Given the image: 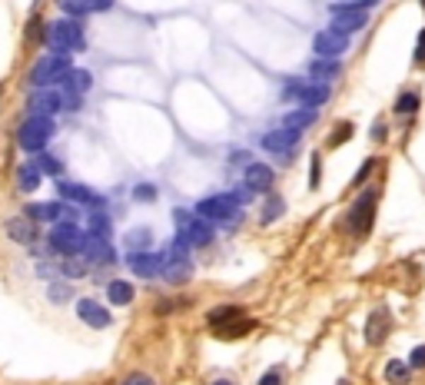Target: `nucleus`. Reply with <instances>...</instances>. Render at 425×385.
Instances as JSON below:
<instances>
[{
	"label": "nucleus",
	"mask_w": 425,
	"mask_h": 385,
	"mask_svg": "<svg viewBox=\"0 0 425 385\" xmlns=\"http://www.w3.org/2000/svg\"><path fill=\"white\" fill-rule=\"evenodd\" d=\"M412 66H419L422 70L425 66V27L419 30V40H415V50H412Z\"/></svg>",
	"instance_id": "37"
},
{
	"label": "nucleus",
	"mask_w": 425,
	"mask_h": 385,
	"mask_svg": "<svg viewBox=\"0 0 425 385\" xmlns=\"http://www.w3.org/2000/svg\"><path fill=\"white\" fill-rule=\"evenodd\" d=\"M260 143H262L266 153H273V156H293L296 146H299V130H289V126H283V130H269Z\"/></svg>",
	"instance_id": "12"
},
{
	"label": "nucleus",
	"mask_w": 425,
	"mask_h": 385,
	"mask_svg": "<svg viewBox=\"0 0 425 385\" xmlns=\"http://www.w3.org/2000/svg\"><path fill=\"white\" fill-rule=\"evenodd\" d=\"M197 213L209 223H240L243 220V206L229 193H219V196H206L197 203Z\"/></svg>",
	"instance_id": "5"
},
{
	"label": "nucleus",
	"mask_w": 425,
	"mask_h": 385,
	"mask_svg": "<svg viewBox=\"0 0 425 385\" xmlns=\"http://www.w3.org/2000/svg\"><path fill=\"white\" fill-rule=\"evenodd\" d=\"M133 283H127V279H113V283H107V299L113 302V306H130L133 302Z\"/></svg>",
	"instance_id": "25"
},
{
	"label": "nucleus",
	"mask_w": 425,
	"mask_h": 385,
	"mask_svg": "<svg viewBox=\"0 0 425 385\" xmlns=\"http://www.w3.org/2000/svg\"><path fill=\"white\" fill-rule=\"evenodd\" d=\"M349 136H352V123L339 120L336 126H332V133H329V146H339L342 140H349Z\"/></svg>",
	"instance_id": "34"
},
{
	"label": "nucleus",
	"mask_w": 425,
	"mask_h": 385,
	"mask_svg": "<svg viewBox=\"0 0 425 385\" xmlns=\"http://www.w3.org/2000/svg\"><path fill=\"white\" fill-rule=\"evenodd\" d=\"M120 385H153V379L150 375H143V372H133V375H127Z\"/></svg>",
	"instance_id": "43"
},
{
	"label": "nucleus",
	"mask_w": 425,
	"mask_h": 385,
	"mask_svg": "<svg viewBox=\"0 0 425 385\" xmlns=\"http://www.w3.org/2000/svg\"><path fill=\"white\" fill-rule=\"evenodd\" d=\"M66 299H74L70 286H66V283H54V286H50V302H57V306H60V302H66Z\"/></svg>",
	"instance_id": "38"
},
{
	"label": "nucleus",
	"mask_w": 425,
	"mask_h": 385,
	"mask_svg": "<svg viewBox=\"0 0 425 385\" xmlns=\"http://www.w3.org/2000/svg\"><path fill=\"white\" fill-rule=\"evenodd\" d=\"M176 220V230H180V236H183L190 246H209L213 242V226H209V220H203L199 213H186V209H176L173 213Z\"/></svg>",
	"instance_id": "6"
},
{
	"label": "nucleus",
	"mask_w": 425,
	"mask_h": 385,
	"mask_svg": "<svg viewBox=\"0 0 425 385\" xmlns=\"http://www.w3.org/2000/svg\"><path fill=\"white\" fill-rule=\"evenodd\" d=\"M339 73H342V66H339L336 60H329V57H319V60L309 64V77L316 80V83H329V80H336Z\"/></svg>",
	"instance_id": "24"
},
{
	"label": "nucleus",
	"mask_w": 425,
	"mask_h": 385,
	"mask_svg": "<svg viewBox=\"0 0 425 385\" xmlns=\"http://www.w3.org/2000/svg\"><path fill=\"white\" fill-rule=\"evenodd\" d=\"M66 107V97L60 87H37L30 93V117H54Z\"/></svg>",
	"instance_id": "10"
},
{
	"label": "nucleus",
	"mask_w": 425,
	"mask_h": 385,
	"mask_svg": "<svg viewBox=\"0 0 425 385\" xmlns=\"http://www.w3.org/2000/svg\"><path fill=\"white\" fill-rule=\"evenodd\" d=\"M127 263H130V269L140 276V279H156V276H163L166 253H150V249H143V253L127 256Z\"/></svg>",
	"instance_id": "13"
},
{
	"label": "nucleus",
	"mask_w": 425,
	"mask_h": 385,
	"mask_svg": "<svg viewBox=\"0 0 425 385\" xmlns=\"http://www.w3.org/2000/svg\"><path fill=\"white\" fill-rule=\"evenodd\" d=\"M113 4H117V0H60V7H64L70 17H83V13H107V11H113Z\"/></svg>",
	"instance_id": "22"
},
{
	"label": "nucleus",
	"mask_w": 425,
	"mask_h": 385,
	"mask_svg": "<svg viewBox=\"0 0 425 385\" xmlns=\"http://www.w3.org/2000/svg\"><path fill=\"white\" fill-rule=\"evenodd\" d=\"M83 263L87 266H103V263H113V249H110V239L103 236H90L87 232V242H83Z\"/></svg>",
	"instance_id": "17"
},
{
	"label": "nucleus",
	"mask_w": 425,
	"mask_h": 385,
	"mask_svg": "<svg viewBox=\"0 0 425 385\" xmlns=\"http://www.w3.org/2000/svg\"><path fill=\"white\" fill-rule=\"evenodd\" d=\"M123 242L130 246V253H143V249H146V246L153 242V232H150V230H130Z\"/></svg>",
	"instance_id": "31"
},
{
	"label": "nucleus",
	"mask_w": 425,
	"mask_h": 385,
	"mask_svg": "<svg viewBox=\"0 0 425 385\" xmlns=\"http://www.w3.org/2000/svg\"><path fill=\"white\" fill-rule=\"evenodd\" d=\"M375 166H379V160H366V163H362L359 177H356V186H362V183H366V177H369V173L375 170Z\"/></svg>",
	"instance_id": "42"
},
{
	"label": "nucleus",
	"mask_w": 425,
	"mask_h": 385,
	"mask_svg": "<svg viewBox=\"0 0 425 385\" xmlns=\"http://www.w3.org/2000/svg\"><path fill=\"white\" fill-rule=\"evenodd\" d=\"M90 236L110 239V216L107 213H90Z\"/></svg>",
	"instance_id": "33"
},
{
	"label": "nucleus",
	"mask_w": 425,
	"mask_h": 385,
	"mask_svg": "<svg viewBox=\"0 0 425 385\" xmlns=\"http://www.w3.org/2000/svg\"><path fill=\"white\" fill-rule=\"evenodd\" d=\"M329 17H332V20H329V30L346 33V37L356 33V30H362V27L369 23V11H356L352 4H342V0L329 7Z\"/></svg>",
	"instance_id": "9"
},
{
	"label": "nucleus",
	"mask_w": 425,
	"mask_h": 385,
	"mask_svg": "<svg viewBox=\"0 0 425 385\" xmlns=\"http://www.w3.org/2000/svg\"><path fill=\"white\" fill-rule=\"evenodd\" d=\"M385 336H389V312H385V309H375L369 316V326H366V339H369L372 345H379Z\"/></svg>",
	"instance_id": "23"
},
{
	"label": "nucleus",
	"mask_w": 425,
	"mask_h": 385,
	"mask_svg": "<svg viewBox=\"0 0 425 385\" xmlns=\"http://www.w3.org/2000/svg\"><path fill=\"white\" fill-rule=\"evenodd\" d=\"M23 216H30L33 223H74L76 213L66 203H33V206H27V213Z\"/></svg>",
	"instance_id": "11"
},
{
	"label": "nucleus",
	"mask_w": 425,
	"mask_h": 385,
	"mask_svg": "<svg viewBox=\"0 0 425 385\" xmlns=\"http://www.w3.org/2000/svg\"><path fill=\"white\" fill-rule=\"evenodd\" d=\"M70 66H74V64H70V54H50V57H44V60H37V64H33L27 83H30L33 90H37V87H57L60 77H64Z\"/></svg>",
	"instance_id": "4"
},
{
	"label": "nucleus",
	"mask_w": 425,
	"mask_h": 385,
	"mask_svg": "<svg viewBox=\"0 0 425 385\" xmlns=\"http://www.w3.org/2000/svg\"><path fill=\"white\" fill-rule=\"evenodd\" d=\"M385 382H392V385H405V382H409V362H399V359L385 362Z\"/></svg>",
	"instance_id": "29"
},
{
	"label": "nucleus",
	"mask_w": 425,
	"mask_h": 385,
	"mask_svg": "<svg viewBox=\"0 0 425 385\" xmlns=\"http://www.w3.org/2000/svg\"><path fill=\"white\" fill-rule=\"evenodd\" d=\"M57 87L64 90L66 97H83V93L93 87V77H90V70H76V66H70L64 77H60Z\"/></svg>",
	"instance_id": "19"
},
{
	"label": "nucleus",
	"mask_w": 425,
	"mask_h": 385,
	"mask_svg": "<svg viewBox=\"0 0 425 385\" xmlns=\"http://www.w3.org/2000/svg\"><path fill=\"white\" fill-rule=\"evenodd\" d=\"M17 186H21V193H33L40 186V170L33 163H21L17 166Z\"/></svg>",
	"instance_id": "27"
},
{
	"label": "nucleus",
	"mask_w": 425,
	"mask_h": 385,
	"mask_svg": "<svg viewBox=\"0 0 425 385\" xmlns=\"http://www.w3.org/2000/svg\"><path fill=\"white\" fill-rule=\"evenodd\" d=\"M313 50H316V57L336 60L339 54L349 50V37H346V33H336V30H319L316 37H313Z\"/></svg>",
	"instance_id": "14"
},
{
	"label": "nucleus",
	"mask_w": 425,
	"mask_h": 385,
	"mask_svg": "<svg viewBox=\"0 0 425 385\" xmlns=\"http://www.w3.org/2000/svg\"><path fill=\"white\" fill-rule=\"evenodd\" d=\"M190 276H193V266L186 256H176V253H166V266H163V279L170 286H183L190 283Z\"/></svg>",
	"instance_id": "20"
},
{
	"label": "nucleus",
	"mask_w": 425,
	"mask_h": 385,
	"mask_svg": "<svg viewBox=\"0 0 425 385\" xmlns=\"http://www.w3.org/2000/svg\"><path fill=\"white\" fill-rule=\"evenodd\" d=\"M422 7H425V0H422Z\"/></svg>",
	"instance_id": "45"
},
{
	"label": "nucleus",
	"mask_w": 425,
	"mask_h": 385,
	"mask_svg": "<svg viewBox=\"0 0 425 385\" xmlns=\"http://www.w3.org/2000/svg\"><path fill=\"white\" fill-rule=\"evenodd\" d=\"M260 385H286V379H283V372H279V369H269V372H262Z\"/></svg>",
	"instance_id": "41"
},
{
	"label": "nucleus",
	"mask_w": 425,
	"mask_h": 385,
	"mask_svg": "<svg viewBox=\"0 0 425 385\" xmlns=\"http://www.w3.org/2000/svg\"><path fill=\"white\" fill-rule=\"evenodd\" d=\"M33 166L40 170V177H60V160L57 156H50V153H37V160H33Z\"/></svg>",
	"instance_id": "30"
},
{
	"label": "nucleus",
	"mask_w": 425,
	"mask_h": 385,
	"mask_svg": "<svg viewBox=\"0 0 425 385\" xmlns=\"http://www.w3.org/2000/svg\"><path fill=\"white\" fill-rule=\"evenodd\" d=\"M7 236L13 242H21V246H33L40 239V226L30 216H13V220H7Z\"/></svg>",
	"instance_id": "16"
},
{
	"label": "nucleus",
	"mask_w": 425,
	"mask_h": 385,
	"mask_svg": "<svg viewBox=\"0 0 425 385\" xmlns=\"http://www.w3.org/2000/svg\"><path fill=\"white\" fill-rule=\"evenodd\" d=\"M279 216H283V199L273 196L266 206H262V223H273V220H279Z\"/></svg>",
	"instance_id": "36"
},
{
	"label": "nucleus",
	"mask_w": 425,
	"mask_h": 385,
	"mask_svg": "<svg viewBox=\"0 0 425 385\" xmlns=\"http://www.w3.org/2000/svg\"><path fill=\"white\" fill-rule=\"evenodd\" d=\"M273 166L266 163H246V173H243V186H250L252 193H266L273 186Z\"/></svg>",
	"instance_id": "18"
},
{
	"label": "nucleus",
	"mask_w": 425,
	"mask_h": 385,
	"mask_svg": "<svg viewBox=\"0 0 425 385\" xmlns=\"http://www.w3.org/2000/svg\"><path fill=\"white\" fill-rule=\"evenodd\" d=\"M309 166H313V170H309V189H316L319 179H322V156H319V150L309 156Z\"/></svg>",
	"instance_id": "35"
},
{
	"label": "nucleus",
	"mask_w": 425,
	"mask_h": 385,
	"mask_svg": "<svg viewBox=\"0 0 425 385\" xmlns=\"http://www.w3.org/2000/svg\"><path fill=\"white\" fill-rule=\"evenodd\" d=\"M316 107H296L293 113H289V117H286V126H289V130H299L303 133L305 126H313V123H316Z\"/></svg>",
	"instance_id": "26"
},
{
	"label": "nucleus",
	"mask_w": 425,
	"mask_h": 385,
	"mask_svg": "<svg viewBox=\"0 0 425 385\" xmlns=\"http://www.w3.org/2000/svg\"><path fill=\"white\" fill-rule=\"evenodd\" d=\"M83 242H87V232H80L76 223H57L50 232V249L60 256H80Z\"/></svg>",
	"instance_id": "8"
},
{
	"label": "nucleus",
	"mask_w": 425,
	"mask_h": 385,
	"mask_svg": "<svg viewBox=\"0 0 425 385\" xmlns=\"http://www.w3.org/2000/svg\"><path fill=\"white\" fill-rule=\"evenodd\" d=\"M419 103H422V100H419V93H399V97H395V113L412 117V113L419 110Z\"/></svg>",
	"instance_id": "32"
},
{
	"label": "nucleus",
	"mask_w": 425,
	"mask_h": 385,
	"mask_svg": "<svg viewBox=\"0 0 425 385\" xmlns=\"http://www.w3.org/2000/svg\"><path fill=\"white\" fill-rule=\"evenodd\" d=\"M243 312H240V306H219V309H213L206 316V322H209V329H223V326H229L233 319H240Z\"/></svg>",
	"instance_id": "28"
},
{
	"label": "nucleus",
	"mask_w": 425,
	"mask_h": 385,
	"mask_svg": "<svg viewBox=\"0 0 425 385\" xmlns=\"http://www.w3.org/2000/svg\"><path fill=\"white\" fill-rule=\"evenodd\" d=\"M375 203H379V193H375V189H362V196L356 199L349 206V213H346V230H349L356 239H362V236L372 230V223H375Z\"/></svg>",
	"instance_id": "3"
},
{
	"label": "nucleus",
	"mask_w": 425,
	"mask_h": 385,
	"mask_svg": "<svg viewBox=\"0 0 425 385\" xmlns=\"http://www.w3.org/2000/svg\"><path fill=\"white\" fill-rule=\"evenodd\" d=\"M54 117H27L17 130V143L27 153H44L47 143L54 140Z\"/></svg>",
	"instance_id": "2"
},
{
	"label": "nucleus",
	"mask_w": 425,
	"mask_h": 385,
	"mask_svg": "<svg viewBox=\"0 0 425 385\" xmlns=\"http://www.w3.org/2000/svg\"><path fill=\"white\" fill-rule=\"evenodd\" d=\"M133 199H136V203H153V199H156V189H153L150 183H140V186L133 189Z\"/></svg>",
	"instance_id": "39"
},
{
	"label": "nucleus",
	"mask_w": 425,
	"mask_h": 385,
	"mask_svg": "<svg viewBox=\"0 0 425 385\" xmlns=\"http://www.w3.org/2000/svg\"><path fill=\"white\" fill-rule=\"evenodd\" d=\"M283 97L286 100H293V103H299V107H322L329 100V87L326 83H316V80H289L286 83V90H283Z\"/></svg>",
	"instance_id": "7"
},
{
	"label": "nucleus",
	"mask_w": 425,
	"mask_h": 385,
	"mask_svg": "<svg viewBox=\"0 0 425 385\" xmlns=\"http://www.w3.org/2000/svg\"><path fill=\"white\" fill-rule=\"evenodd\" d=\"M409 369H425V345H415L409 355Z\"/></svg>",
	"instance_id": "40"
},
{
	"label": "nucleus",
	"mask_w": 425,
	"mask_h": 385,
	"mask_svg": "<svg viewBox=\"0 0 425 385\" xmlns=\"http://www.w3.org/2000/svg\"><path fill=\"white\" fill-rule=\"evenodd\" d=\"M76 316L87 322L90 329H107V326H113L107 306H100L97 299H76Z\"/></svg>",
	"instance_id": "15"
},
{
	"label": "nucleus",
	"mask_w": 425,
	"mask_h": 385,
	"mask_svg": "<svg viewBox=\"0 0 425 385\" xmlns=\"http://www.w3.org/2000/svg\"><path fill=\"white\" fill-rule=\"evenodd\" d=\"M60 196H64V203H80V206H100V203H103V199L90 186H83V183H60Z\"/></svg>",
	"instance_id": "21"
},
{
	"label": "nucleus",
	"mask_w": 425,
	"mask_h": 385,
	"mask_svg": "<svg viewBox=\"0 0 425 385\" xmlns=\"http://www.w3.org/2000/svg\"><path fill=\"white\" fill-rule=\"evenodd\" d=\"M44 40H47V47H50L54 54H76V50H83V47H87L83 27H80L76 20H70V17L50 23L47 33H44Z\"/></svg>",
	"instance_id": "1"
},
{
	"label": "nucleus",
	"mask_w": 425,
	"mask_h": 385,
	"mask_svg": "<svg viewBox=\"0 0 425 385\" xmlns=\"http://www.w3.org/2000/svg\"><path fill=\"white\" fill-rule=\"evenodd\" d=\"M216 385H229V382H216Z\"/></svg>",
	"instance_id": "44"
}]
</instances>
